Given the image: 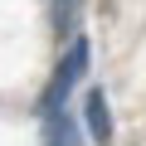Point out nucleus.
<instances>
[{
  "mask_svg": "<svg viewBox=\"0 0 146 146\" xmlns=\"http://www.w3.org/2000/svg\"><path fill=\"white\" fill-rule=\"evenodd\" d=\"M83 117H88V136H93L98 146H107V141H112V112H107L102 88H88V107H83Z\"/></svg>",
  "mask_w": 146,
  "mask_h": 146,
  "instance_id": "nucleus-2",
  "label": "nucleus"
},
{
  "mask_svg": "<svg viewBox=\"0 0 146 146\" xmlns=\"http://www.w3.org/2000/svg\"><path fill=\"white\" fill-rule=\"evenodd\" d=\"M44 146H78V131L63 112H49L44 117Z\"/></svg>",
  "mask_w": 146,
  "mask_h": 146,
  "instance_id": "nucleus-3",
  "label": "nucleus"
},
{
  "mask_svg": "<svg viewBox=\"0 0 146 146\" xmlns=\"http://www.w3.org/2000/svg\"><path fill=\"white\" fill-rule=\"evenodd\" d=\"M68 5H73V0H58V25L68 20Z\"/></svg>",
  "mask_w": 146,
  "mask_h": 146,
  "instance_id": "nucleus-4",
  "label": "nucleus"
},
{
  "mask_svg": "<svg viewBox=\"0 0 146 146\" xmlns=\"http://www.w3.org/2000/svg\"><path fill=\"white\" fill-rule=\"evenodd\" d=\"M88 58H93V44H88V39H73V44H68V54L58 58L54 78H49V88H44V98H39V112H44V117H49V112H63L73 83L88 73Z\"/></svg>",
  "mask_w": 146,
  "mask_h": 146,
  "instance_id": "nucleus-1",
  "label": "nucleus"
}]
</instances>
